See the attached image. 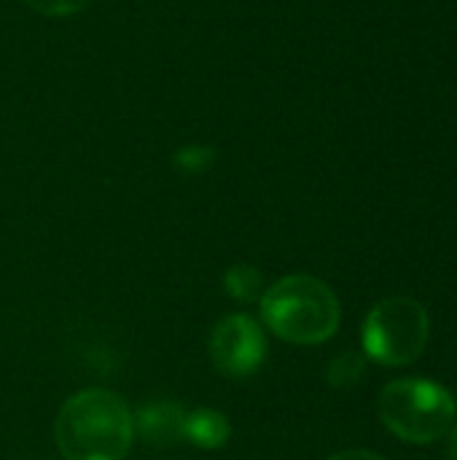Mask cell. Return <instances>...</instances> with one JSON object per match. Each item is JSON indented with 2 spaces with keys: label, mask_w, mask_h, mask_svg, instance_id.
I'll use <instances>...</instances> for the list:
<instances>
[{
  "label": "cell",
  "mask_w": 457,
  "mask_h": 460,
  "mask_svg": "<svg viewBox=\"0 0 457 460\" xmlns=\"http://www.w3.org/2000/svg\"><path fill=\"white\" fill-rule=\"evenodd\" d=\"M135 434L156 450H167L183 442V423H186V410L178 402H148L143 404L135 415Z\"/></svg>",
  "instance_id": "cell-6"
},
{
  "label": "cell",
  "mask_w": 457,
  "mask_h": 460,
  "mask_svg": "<svg viewBox=\"0 0 457 460\" xmlns=\"http://www.w3.org/2000/svg\"><path fill=\"white\" fill-rule=\"evenodd\" d=\"M232 439V423L224 412L199 407L186 412L183 423V442L199 447V450H221Z\"/></svg>",
  "instance_id": "cell-7"
},
{
  "label": "cell",
  "mask_w": 457,
  "mask_h": 460,
  "mask_svg": "<svg viewBox=\"0 0 457 460\" xmlns=\"http://www.w3.org/2000/svg\"><path fill=\"white\" fill-rule=\"evenodd\" d=\"M361 375H364V358L358 353H353V350L337 356L329 364V372H326V377H329V383L334 388H350V385H356L361 380Z\"/></svg>",
  "instance_id": "cell-10"
},
{
  "label": "cell",
  "mask_w": 457,
  "mask_h": 460,
  "mask_svg": "<svg viewBox=\"0 0 457 460\" xmlns=\"http://www.w3.org/2000/svg\"><path fill=\"white\" fill-rule=\"evenodd\" d=\"M215 148L213 146H183L175 151L172 164L183 172V175H202L213 167L215 162Z\"/></svg>",
  "instance_id": "cell-9"
},
{
  "label": "cell",
  "mask_w": 457,
  "mask_h": 460,
  "mask_svg": "<svg viewBox=\"0 0 457 460\" xmlns=\"http://www.w3.org/2000/svg\"><path fill=\"white\" fill-rule=\"evenodd\" d=\"M259 302L264 326L291 345H321L337 334L342 321L337 294L312 275H288Z\"/></svg>",
  "instance_id": "cell-2"
},
{
  "label": "cell",
  "mask_w": 457,
  "mask_h": 460,
  "mask_svg": "<svg viewBox=\"0 0 457 460\" xmlns=\"http://www.w3.org/2000/svg\"><path fill=\"white\" fill-rule=\"evenodd\" d=\"M24 3L43 16H70L83 11L92 0H24Z\"/></svg>",
  "instance_id": "cell-11"
},
{
  "label": "cell",
  "mask_w": 457,
  "mask_h": 460,
  "mask_svg": "<svg viewBox=\"0 0 457 460\" xmlns=\"http://www.w3.org/2000/svg\"><path fill=\"white\" fill-rule=\"evenodd\" d=\"M450 460H457V423L450 429V445H447Z\"/></svg>",
  "instance_id": "cell-13"
},
{
  "label": "cell",
  "mask_w": 457,
  "mask_h": 460,
  "mask_svg": "<svg viewBox=\"0 0 457 460\" xmlns=\"http://www.w3.org/2000/svg\"><path fill=\"white\" fill-rule=\"evenodd\" d=\"M329 460H385L377 453H369V450H345V453H337Z\"/></svg>",
  "instance_id": "cell-12"
},
{
  "label": "cell",
  "mask_w": 457,
  "mask_h": 460,
  "mask_svg": "<svg viewBox=\"0 0 457 460\" xmlns=\"http://www.w3.org/2000/svg\"><path fill=\"white\" fill-rule=\"evenodd\" d=\"M54 439L65 460H124L135 439L132 410L110 391H78L62 404Z\"/></svg>",
  "instance_id": "cell-1"
},
{
  "label": "cell",
  "mask_w": 457,
  "mask_h": 460,
  "mask_svg": "<svg viewBox=\"0 0 457 460\" xmlns=\"http://www.w3.org/2000/svg\"><path fill=\"white\" fill-rule=\"evenodd\" d=\"M224 288L226 294L240 302V305H253L264 296V275L250 267V264H234L224 275Z\"/></svg>",
  "instance_id": "cell-8"
},
{
  "label": "cell",
  "mask_w": 457,
  "mask_h": 460,
  "mask_svg": "<svg viewBox=\"0 0 457 460\" xmlns=\"http://www.w3.org/2000/svg\"><path fill=\"white\" fill-rule=\"evenodd\" d=\"M380 420L391 434L409 445H431L455 426V399L447 388L420 377L393 380L377 402Z\"/></svg>",
  "instance_id": "cell-3"
},
{
  "label": "cell",
  "mask_w": 457,
  "mask_h": 460,
  "mask_svg": "<svg viewBox=\"0 0 457 460\" xmlns=\"http://www.w3.org/2000/svg\"><path fill=\"white\" fill-rule=\"evenodd\" d=\"M428 313L409 296L374 305L364 321V353L382 367H409L428 345Z\"/></svg>",
  "instance_id": "cell-4"
},
{
  "label": "cell",
  "mask_w": 457,
  "mask_h": 460,
  "mask_svg": "<svg viewBox=\"0 0 457 460\" xmlns=\"http://www.w3.org/2000/svg\"><path fill=\"white\" fill-rule=\"evenodd\" d=\"M210 358L226 377H250L267 358V337L250 315L232 313L210 334Z\"/></svg>",
  "instance_id": "cell-5"
}]
</instances>
